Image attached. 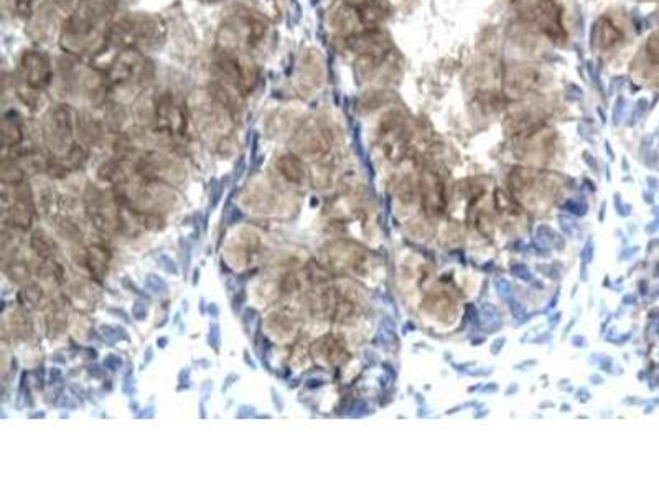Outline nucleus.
Wrapping results in <instances>:
<instances>
[{"instance_id":"obj_1","label":"nucleus","mask_w":659,"mask_h":495,"mask_svg":"<svg viewBox=\"0 0 659 495\" xmlns=\"http://www.w3.org/2000/svg\"><path fill=\"white\" fill-rule=\"evenodd\" d=\"M116 0H81L80 7L66 17L61 29V48L83 57L108 47V32L116 14Z\"/></svg>"},{"instance_id":"obj_2","label":"nucleus","mask_w":659,"mask_h":495,"mask_svg":"<svg viewBox=\"0 0 659 495\" xmlns=\"http://www.w3.org/2000/svg\"><path fill=\"white\" fill-rule=\"evenodd\" d=\"M269 32L267 19L262 15L251 9H239L221 25L220 48L248 57L266 45Z\"/></svg>"},{"instance_id":"obj_3","label":"nucleus","mask_w":659,"mask_h":495,"mask_svg":"<svg viewBox=\"0 0 659 495\" xmlns=\"http://www.w3.org/2000/svg\"><path fill=\"white\" fill-rule=\"evenodd\" d=\"M164 20L152 14H132L113 22L109 27L108 45L119 50H155L165 40Z\"/></svg>"},{"instance_id":"obj_4","label":"nucleus","mask_w":659,"mask_h":495,"mask_svg":"<svg viewBox=\"0 0 659 495\" xmlns=\"http://www.w3.org/2000/svg\"><path fill=\"white\" fill-rule=\"evenodd\" d=\"M519 19L546 35L551 42L564 43L567 40L564 15L557 0H511Z\"/></svg>"},{"instance_id":"obj_5","label":"nucleus","mask_w":659,"mask_h":495,"mask_svg":"<svg viewBox=\"0 0 659 495\" xmlns=\"http://www.w3.org/2000/svg\"><path fill=\"white\" fill-rule=\"evenodd\" d=\"M150 71H152V65L144 52L126 48V50H119L116 57L109 63L108 70L104 71V75L108 78L111 88L126 90V88H137V86L144 85L145 81L149 80Z\"/></svg>"},{"instance_id":"obj_6","label":"nucleus","mask_w":659,"mask_h":495,"mask_svg":"<svg viewBox=\"0 0 659 495\" xmlns=\"http://www.w3.org/2000/svg\"><path fill=\"white\" fill-rule=\"evenodd\" d=\"M215 70L221 85L233 90L236 95L246 96L254 90L258 83V73L251 63L246 62V55L241 53L218 50L215 60Z\"/></svg>"},{"instance_id":"obj_7","label":"nucleus","mask_w":659,"mask_h":495,"mask_svg":"<svg viewBox=\"0 0 659 495\" xmlns=\"http://www.w3.org/2000/svg\"><path fill=\"white\" fill-rule=\"evenodd\" d=\"M187 103L170 91L160 93L154 101L155 128L170 136H185L188 129Z\"/></svg>"},{"instance_id":"obj_8","label":"nucleus","mask_w":659,"mask_h":495,"mask_svg":"<svg viewBox=\"0 0 659 495\" xmlns=\"http://www.w3.org/2000/svg\"><path fill=\"white\" fill-rule=\"evenodd\" d=\"M546 75L533 65L515 63L503 71V93L511 99L526 98L546 85Z\"/></svg>"},{"instance_id":"obj_9","label":"nucleus","mask_w":659,"mask_h":495,"mask_svg":"<svg viewBox=\"0 0 659 495\" xmlns=\"http://www.w3.org/2000/svg\"><path fill=\"white\" fill-rule=\"evenodd\" d=\"M19 76L22 85L35 95L43 93L53 81L52 58L42 50H27L20 58Z\"/></svg>"},{"instance_id":"obj_10","label":"nucleus","mask_w":659,"mask_h":495,"mask_svg":"<svg viewBox=\"0 0 659 495\" xmlns=\"http://www.w3.org/2000/svg\"><path fill=\"white\" fill-rule=\"evenodd\" d=\"M76 129V116L66 104H58L47 116L45 136L50 146L57 151L70 149L73 146V134Z\"/></svg>"},{"instance_id":"obj_11","label":"nucleus","mask_w":659,"mask_h":495,"mask_svg":"<svg viewBox=\"0 0 659 495\" xmlns=\"http://www.w3.org/2000/svg\"><path fill=\"white\" fill-rule=\"evenodd\" d=\"M623 42V32L608 17H600L592 29V43L599 50H612Z\"/></svg>"},{"instance_id":"obj_12","label":"nucleus","mask_w":659,"mask_h":495,"mask_svg":"<svg viewBox=\"0 0 659 495\" xmlns=\"http://www.w3.org/2000/svg\"><path fill=\"white\" fill-rule=\"evenodd\" d=\"M279 174L290 182V184L299 185L305 180V165L300 161L299 156L295 154H284L276 162Z\"/></svg>"},{"instance_id":"obj_13","label":"nucleus","mask_w":659,"mask_h":495,"mask_svg":"<svg viewBox=\"0 0 659 495\" xmlns=\"http://www.w3.org/2000/svg\"><path fill=\"white\" fill-rule=\"evenodd\" d=\"M111 261V251L104 245H91L86 251V264L94 278L101 279L104 273L108 271V264Z\"/></svg>"},{"instance_id":"obj_14","label":"nucleus","mask_w":659,"mask_h":495,"mask_svg":"<svg viewBox=\"0 0 659 495\" xmlns=\"http://www.w3.org/2000/svg\"><path fill=\"white\" fill-rule=\"evenodd\" d=\"M24 141V129L20 126L19 119L14 113H7L2 119V146L5 149H14Z\"/></svg>"},{"instance_id":"obj_15","label":"nucleus","mask_w":659,"mask_h":495,"mask_svg":"<svg viewBox=\"0 0 659 495\" xmlns=\"http://www.w3.org/2000/svg\"><path fill=\"white\" fill-rule=\"evenodd\" d=\"M98 179L104 182V184L121 187V185L126 184L129 177H127L126 169H124V165L121 162L108 161L99 167Z\"/></svg>"},{"instance_id":"obj_16","label":"nucleus","mask_w":659,"mask_h":495,"mask_svg":"<svg viewBox=\"0 0 659 495\" xmlns=\"http://www.w3.org/2000/svg\"><path fill=\"white\" fill-rule=\"evenodd\" d=\"M76 131H78V134H80L81 139L86 142V144H89V146H93V144H96V142L101 139V128H99V124L94 121L93 118H89V116H86V114H78L76 116Z\"/></svg>"},{"instance_id":"obj_17","label":"nucleus","mask_w":659,"mask_h":495,"mask_svg":"<svg viewBox=\"0 0 659 495\" xmlns=\"http://www.w3.org/2000/svg\"><path fill=\"white\" fill-rule=\"evenodd\" d=\"M33 205L30 203L17 202L10 207L9 218L10 223L20 230H29L33 222Z\"/></svg>"},{"instance_id":"obj_18","label":"nucleus","mask_w":659,"mask_h":495,"mask_svg":"<svg viewBox=\"0 0 659 495\" xmlns=\"http://www.w3.org/2000/svg\"><path fill=\"white\" fill-rule=\"evenodd\" d=\"M30 248L43 260H50L57 253V246L50 240V236L42 230L33 231L32 236H30Z\"/></svg>"},{"instance_id":"obj_19","label":"nucleus","mask_w":659,"mask_h":495,"mask_svg":"<svg viewBox=\"0 0 659 495\" xmlns=\"http://www.w3.org/2000/svg\"><path fill=\"white\" fill-rule=\"evenodd\" d=\"M256 14L262 15L264 19L274 20L281 14V0H249Z\"/></svg>"},{"instance_id":"obj_20","label":"nucleus","mask_w":659,"mask_h":495,"mask_svg":"<svg viewBox=\"0 0 659 495\" xmlns=\"http://www.w3.org/2000/svg\"><path fill=\"white\" fill-rule=\"evenodd\" d=\"M20 301L24 302L25 306H40V302L43 301V289L40 288V284H27V286L24 288V291L20 293Z\"/></svg>"},{"instance_id":"obj_21","label":"nucleus","mask_w":659,"mask_h":495,"mask_svg":"<svg viewBox=\"0 0 659 495\" xmlns=\"http://www.w3.org/2000/svg\"><path fill=\"white\" fill-rule=\"evenodd\" d=\"M136 218L139 225L147 230L157 231L164 228V218L160 217L159 213L137 212L136 210Z\"/></svg>"},{"instance_id":"obj_22","label":"nucleus","mask_w":659,"mask_h":495,"mask_svg":"<svg viewBox=\"0 0 659 495\" xmlns=\"http://www.w3.org/2000/svg\"><path fill=\"white\" fill-rule=\"evenodd\" d=\"M32 330V324H30V319L25 312H15L12 314V332H14L17 337H27Z\"/></svg>"},{"instance_id":"obj_23","label":"nucleus","mask_w":659,"mask_h":495,"mask_svg":"<svg viewBox=\"0 0 659 495\" xmlns=\"http://www.w3.org/2000/svg\"><path fill=\"white\" fill-rule=\"evenodd\" d=\"M86 157H88V154H86L85 146L80 142H73V146L66 151V161L73 167H83Z\"/></svg>"},{"instance_id":"obj_24","label":"nucleus","mask_w":659,"mask_h":495,"mask_svg":"<svg viewBox=\"0 0 659 495\" xmlns=\"http://www.w3.org/2000/svg\"><path fill=\"white\" fill-rule=\"evenodd\" d=\"M40 0H14L15 14L22 19H30L37 10Z\"/></svg>"},{"instance_id":"obj_25","label":"nucleus","mask_w":659,"mask_h":495,"mask_svg":"<svg viewBox=\"0 0 659 495\" xmlns=\"http://www.w3.org/2000/svg\"><path fill=\"white\" fill-rule=\"evenodd\" d=\"M5 273H7V276H9L12 281H15V283L25 281V279H29L30 276L29 266L25 263L9 264V266L5 268Z\"/></svg>"},{"instance_id":"obj_26","label":"nucleus","mask_w":659,"mask_h":495,"mask_svg":"<svg viewBox=\"0 0 659 495\" xmlns=\"http://www.w3.org/2000/svg\"><path fill=\"white\" fill-rule=\"evenodd\" d=\"M58 231L65 236L66 240L81 241L80 228L76 227L75 223L70 222V220H66V218H61L58 222Z\"/></svg>"},{"instance_id":"obj_27","label":"nucleus","mask_w":659,"mask_h":495,"mask_svg":"<svg viewBox=\"0 0 659 495\" xmlns=\"http://www.w3.org/2000/svg\"><path fill=\"white\" fill-rule=\"evenodd\" d=\"M53 7L60 10L61 14L70 17L78 7H80L81 0H52Z\"/></svg>"},{"instance_id":"obj_28","label":"nucleus","mask_w":659,"mask_h":495,"mask_svg":"<svg viewBox=\"0 0 659 495\" xmlns=\"http://www.w3.org/2000/svg\"><path fill=\"white\" fill-rule=\"evenodd\" d=\"M646 55L651 65L659 66V35H653L646 43Z\"/></svg>"},{"instance_id":"obj_29","label":"nucleus","mask_w":659,"mask_h":495,"mask_svg":"<svg viewBox=\"0 0 659 495\" xmlns=\"http://www.w3.org/2000/svg\"><path fill=\"white\" fill-rule=\"evenodd\" d=\"M147 286H149V288L152 289L154 293H167V284H165L164 281L159 278V276H155V274H150L149 278H147Z\"/></svg>"},{"instance_id":"obj_30","label":"nucleus","mask_w":659,"mask_h":495,"mask_svg":"<svg viewBox=\"0 0 659 495\" xmlns=\"http://www.w3.org/2000/svg\"><path fill=\"white\" fill-rule=\"evenodd\" d=\"M281 289L282 293H294L295 289H297V279H295L294 274H286V276L282 278Z\"/></svg>"},{"instance_id":"obj_31","label":"nucleus","mask_w":659,"mask_h":495,"mask_svg":"<svg viewBox=\"0 0 659 495\" xmlns=\"http://www.w3.org/2000/svg\"><path fill=\"white\" fill-rule=\"evenodd\" d=\"M104 367L116 372L117 368L121 367V359L116 355H109L108 359L104 360Z\"/></svg>"},{"instance_id":"obj_32","label":"nucleus","mask_w":659,"mask_h":495,"mask_svg":"<svg viewBox=\"0 0 659 495\" xmlns=\"http://www.w3.org/2000/svg\"><path fill=\"white\" fill-rule=\"evenodd\" d=\"M210 345H213L215 349H218V347H220V329H218V326H211Z\"/></svg>"},{"instance_id":"obj_33","label":"nucleus","mask_w":659,"mask_h":495,"mask_svg":"<svg viewBox=\"0 0 659 495\" xmlns=\"http://www.w3.org/2000/svg\"><path fill=\"white\" fill-rule=\"evenodd\" d=\"M160 260H164V268L169 271V273L177 274V266H175V263H173L170 258H167V256H160Z\"/></svg>"}]
</instances>
